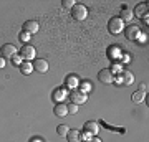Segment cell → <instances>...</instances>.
I'll list each match as a JSON object with an SVG mask.
<instances>
[{
    "mask_svg": "<svg viewBox=\"0 0 149 142\" xmlns=\"http://www.w3.org/2000/svg\"><path fill=\"white\" fill-rule=\"evenodd\" d=\"M70 12H71V17H73V20H76V21L85 20L86 17H88V8H86L83 3H76V5H74Z\"/></svg>",
    "mask_w": 149,
    "mask_h": 142,
    "instance_id": "1",
    "label": "cell"
},
{
    "mask_svg": "<svg viewBox=\"0 0 149 142\" xmlns=\"http://www.w3.org/2000/svg\"><path fill=\"white\" fill-rule=\"evenodd\" d=\"M108 30H109V33H113V35H119V33L124 30V21H123L119 17H113L111 20H109V23H108Z\"/></svg>",
    "mask_w": 149,
    "mask_h": 142,
    "instance_id": "2",
    "label": "cell"
},
{
    "mask_svg": "<svg viewBox=\"0 0 149 142\" xmlns=\"http://www.w3.org/2000/svg\"><path fill=\"white\" fill-rule=\"evenodd\" d=\"M18 55L22 56V60H23V61H33V60H35V56H37V50H35L32 45H23Z\"/></svg>",
    "mask_w": 149,
    "mask_h": 142,
    "instance_id": "3",
    "label": "cell"
},
{
    "mask_svg": "<svg viewBox=\"0 0 149 142\" xmlns=\"http://www.w3.org/2000/svg\"><path fill=\"white\" fill-rule=\"evenodd\" d=\"M86 101H88V96L85 93H81L80 89L70 91V103H73L76 106H81V104H85Z\"/></svg>",
    "mask_w": 149,
    "mask_h": 142,
    "instance_id": "4",
    "label": "cell"
},
{
    "mask_svg": "<svg viewBox=\"0 0 149 142\" xmlns=\"http://www.w3.org/2000/svg\"><path fill=\"white\" fill-rule=\"evenodd\" d=\"M98 79L101 81L103 84H111L114 83V74L109 68H103L100 73H98Z\"/></svg>",
    "mask_w": 149,
    "mask_h": 142,
    "instance_id": "5",
    "label": "cell"
},
{
    "mask_svg": "<svg viewBox=\"0 0 149 142\" xmlns=\"http://www.w3.org/2000/svg\"><path fill=\"white\" fill-rule=\"evenodd\" d=\"M33 71H37V73H47L48 71V61L47 60H43V58H37V60H33Z\"/></svg>",
    "mask_w": 149,
    "mask_h": 142,
    "instance_id": "6",
    "label": "cell"
},
{
    "mask_svg": "<svg viewBox=\"0 0 149 142\" xmlns=\"http://www.w3.org/2000/svg\"><path fill=\"white\" fill-rule=\"evenodd\" d=\"M0 55H2V58L10 60L13 55H17V48L13 45H10V43H7V45H3V46L0 48Z\"/></svg>",
    "mask_w": 149,
    "mask_h": 142,
    "instance_id": "7",
    "label": "cell"
},
{
    "mask_svg": "<svg viewBox=\"0 0 149 142\" xmlns=\"http://www.w3.org/2000/svg\"><path fill=\"white\" fill-rule=\"evenodd\" d=\"M83 131L88 132V134L93 137V136H96V134L100 132V124H98L96 121H86L85 126H83Z\"/></svg>",
    "mask_w": 149,
    "mask_h": 142,
    "instance_id": "8",
    "label": "cell"
},
{
    "mask_svg": "<svg viewBox=\"0 0 149 142\" xmlns=\"http://www.w3.org/2000/svg\"><path fill=\"white\" fill-rule=\"evenodd\" d=\"M65 86L68 88V89H76L78 86H80V79H78V76L76 74H68L66 76V79H65Z\"/></svg>",
    "mask_w": 149,
    "mask_h": 142,
    "instance_id": "9",
    "label": "cell"
},
{
    "mask_svg": "<svg viewBox=\"0 0 149 142\" xmlns=\"http://www.w3.org/2000/svg\"><path fill=\"white\" fill-rule=\"evenodd\" d=\"M124 35H126V38L128 40H138V37H141L139 35V26H136V25H129L126 30H124Z\"/></svg>",
    "mask_w": 149,
    "mask_h": 142,
    "instance_id": "10",
    "label": "cell"
},
{
    "mask_svg": "<svg viewBox=\"0 0 149 142\" xmlns=\"http://www.w3.org/2000/svg\"><path fill=\"white\" fill-rule=\"evenodd\" d=\"M53 112L56 117H66L68 116V107H66L65 103H56L53 107Z\"/></svg>",
    "mask_w": 149,
    "mask_h": 142,
    "instance_id": "11",
    "label": "cell"
},
{
    "mask_svg": "<svg viewBox=\"0 0 149 142\" xmlns=\"http://www.w3.org/2000/svg\"><path fill=\"white\" fill-rule=\"evenodd\" d=\"M38 30H40V23L35 20H28L27 23H23V32H27V33H37Z\"/></svg>",
    "mask_w": 149,
    "mask_h": 142,
    "instance_id": "12",
    "label": "cell"
},
{
    "mask_svg": "<svg viewBox=\"0 0 149 142\" xmlns=\"http://www.w3.org/2000/svg\"><path fill=\"white\" fill-rule=\"evenodd\" d=\"M133 15L139 17V18H144V17L148 15V3L146 2H141V3H138L136 5V8H134V13Z\"/></svg>",
    "mask_w": 149,
    "mask_h": 142,
    "instance_id": "13",
    "label": "cell"
},
{
    "mask_svg": "<svg viewBox=\"0 0 149 142\" xmlns=\"http://www.w3.org/2000/svg\"><path fill=\"white\" fill-rule=\"evenodd\" d=\"M66 139H68V142H81L83 141L81 132L78 129H70L68 134H66Z\"/></svg>",
    "mask_w": 149,
    "mask_h": 142,
    "instance_id": "14",
    "label": "cell"
},
{
    "mask_svg": "<svg viewBox=\"0 0 149 142\" xmlns=\"http://www.w3.org/2000/svg\"><path fill=\"white\" fill-rule=\"evenodd\" d=\"M52 98H53V101H56V103H63V99L66 98V89H65V88H56V89L53 91Z\"/></svg>",
    "mask_w": 149,
    "mask_h": 142,
    "instance_id": "15",
    "label": "cell"
},
{
    "mask_svg": "<svg viewBox=\"0 0 149 142\" xmlns=\"http://www.w3.org/2000/svg\"><path fill=\"white\" fill-rule=\"evenodd\" d=\"M18 68H20V73H22V74L28 76V74L33 71V64L30 63V61H22V64L18 66Z\"/></svg>",
    "mask_w": 149,
    "mask_h": 142,
    "instance_id": "16",
    "label": "cell"
},
{
    "mask_svg": "<svg viewBox=\"0 0 149 142\" xmlns=\"http://www.w3.org/2000/svg\"><path fill=\"white\" fill-rule=\"evenodd\" d=\"M133 10H129V8H123L121 10V15H119V18H121L124 23H128V21H133Z\"/></svg>",
    "mask_w": 149,
    "mask_h": 142,
    "instance_id": "17",
    "label": "cell"
},
{
    "mask_svg": "<svg viewBox=\"0 0 149 142\" xmlns=\"http://www.w3.org/2000/svg\"><path fill=\"white\" fill-rule=\"evenodd\" d=\"M119 81H121L123 84H131L134 81V74L131 73V71H124V73H123V76L119 78Z\"/></svg>",
    "mask_w": 149,
    "mask_h": 142,
    "instance_id": "18",
    "label": "cell"
},
{
    "mask_svg": "<svg viewBox=\"0 0 149 142\" xmlns=\"http://www.w3.org/2000/svg\"><path fill=\"white\" fill-rule=\"evenodd\" d=\"M144 98H146V91H141V89H139V91H136V93H134V94L131 96V99H133V103H138V104H139V103H143V101H144Z\"/></svg>",
    "mask_w": 149,
    "mask_h": 142,
    "instance_id": "19",
    "label": "cell"
},
{
    "mask_svg": "<svg viewBox=\"0 0 149 142\" xmlns=\"http://www.w3.org/2000/svg\"><path fill=\"white\" fill-rule=\"evenodd\" d=\"M68 131H70V127H68V126H65V124H60V126L56 127V134H58L60 137H66Z\"/></svg>",
    "mask_w": 149,
    "mask_h": 142,
    "instance_id": "20",
    "label": "cell"
},
{
    "mask_svg": "<svg viewBox=\"0 0 149 142\" xmlns=\"http://www.w3.org/2000/svg\"><path fill=\"white\" fill-rule=\"evenodd\" d=\"M93 89V86H91V83H88V81H83V83H80V91L81 93H85V94H88L90 91Z\"/></svg>",
    "mask_w": 149,
    "mask_h": 142,
    "instance_id": "21",
    "label": "cell"
},
{
    "mask_svg": "<svg viewBox=\"0 0 149 142\" xmlns=\"http://www.w3.org/2000/svg\"><path fill=\"white\" fill-rule=\"evenodd\" d=\"M18 38H20V42L23 43V45H28V42H30V38H32V35L27 32H22L20 35H18Z\"/></svg>",
    "mask_w": 149,
    "mask_h": 142,
    "instance_id": "22",
    "label": "cell"
},
{
    "mask_svg": "<svg viewBox=\"0 0 149 142\" xmlns=\"http://www.w3.org/2000/svg\"><path fill=\"white\" fill-rule=\"evenodd\" d=\"M74 5H76V2H74V0H63V2H61V7L66 8V10H71Z\"/></svg>",
    "mask_w": 149,
    "mask_h": 142,
    "instance_id": "23",
    "label": "cell"
},
{
    "mask_svg": "<svg viewBox=\"0 0 149 142\" xmlns=\"http://www.w3.org/2000/svg\"><path fill=\"white\" fill-rule=\"evenodd\" d=\"M22 61H23V60H22V56L18 55V53H17V55H13V56L10 58V63H12V64H15V66H20Z\"/></svg>",
    "mask_w": 149,
    "mask_h": 142,
    "instance_id": "24",
    "label": "cell"
},
{
    "mask_svg": "<svg viewBox=\"0 0 149 142\" xmlns=\"http://www.w3.org/2000/svg\"><path fill=\"white\" fill-rule=\"evenodd\" d=\"M66 107H68V114H76L80 106H76V104H73V103H70V104H66Z\"/></svg>",
    "mask_w": 149,
    "mask_h": 142,
    "instance_id": "25",
    "label": "cell"
},
{
    "mask_svg": "<svg viewBox=\"0 0 149 142\" xmlns=\"http://www.w3.org/2000/svg\"><path fill=\"white\" fill-rule=\"evenodd\" d=\"M88 142H103V141H101V139H100V137L93 136V137H91V139H90V141H88Z\"/></svg>",
    "mask_w": 149,
    "mask_h": 142,
    "instance_id": "26",
    "label": "cell"
},
{
    "mask_svg": "<svg viewBox=\"0 0 149 142\" xmlns=\"http://www.w3.org/2000/svg\"><path fill=\"white\" fill-rule=\"evenodd\" d=\"M30 142H43V139H42V137H32Z\"/></svg>",
    "mask_w": 149,
    "mask_h": 142,
    "instance_id": "27",
    "label": "cell"
},
{
    "mask_svg": "<svg viewBox=\"0 0 149 142\" xmlns=\"http://www.w3.org/2000/svg\"><path fill=\"white\" fill-rule=\"evenodd\" d=\"M5 64H7V60H5V58H0V69L3 68Z\"/></svg>",
    "mask_w": 149,
    "mask_h": 142,
    "instance_id": "28",
    "label": "cell"
}]
</instances>
